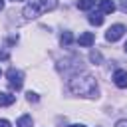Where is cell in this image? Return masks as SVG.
Segmentation results:
<instances>
[{"mask_svg": "<svg viewBox=\"0 0 127 127\" xmlns=\"http://www.w3.org/2000/svg\"><path fill=\"white\" fill-rule=\"evenodd\" d=\"M73 42V36H71V32H64L62 36H60V44L62 46H69Z\"/></svg>", "mask_w": 127, "mask_h": 127, "instance_id": "obj_11", "label": "cell"}, {"mask_svg": "<svg viewBox=\"0 0 127 127\" xmlns=\"http://www.w3.org/2000/svg\"><path fill=\"white\" fill-rule=\"evenodd\" d=\"M123 48H125V52H127V42H125V46H123Z\"/></svg>", "mask_w": 127, "mask_h": 127, "instance_id": "obj_21", "label": "cell"}, {"mask_svg": "<svg viewBox=\"0 0 127 127\" xmlns=\"http://www.w3.org/2000/svg\"><path fill=\"white\" fill-rule=\"evenodd\" d=\"M95 6V0H77V8L79 10H89Z\"/></svg>", "mask_w": 127, "mask_h": 127, "instance_id": "obj_12", "label": "cell"}, {"mask_svg": "<svg viewBox=\"0 0 127 127\" xmlns=\"http://www.w3.org/2000/svg\"><path fill=\"white\" fill-rule=\"evenodd\" d=\"M93 42H95V36H93L91 32H83V34H79V38H77V44H79L81 48H89V46H93Z\"/></svg>", "mask_w": 127, "mask_h": 127, "instance_id": "obj_5", "label": "cell"}, {"mask_svg": "<svg viewBox=\"0 0 127 127\" xmlns=\"http://www.w3.org/2000/svg\"><path fill=\"white\" fill-rule=\"evenodd\" d=\"M115 127H127V119H119V121L115 123Z\"/></svg>", "mask_w": 127, "mask_h": 127, "instance_id": "obj_15", "label": "cell"}, {"mask_svg": "<svg viewBox=\"0 0 127 127\" xmlns=\"http://www.w3.org/2000/svg\"><path fill=\"white\" fill-rule=\"evenodd\" d=\"M2 8H4V0H0V10H2Z\"/></svg>", "mask_w": 127, "mask_h": 127, "instance_id": "obj_20", "label": "cell"}, {"mask_svg": "<svg viewBox=\"0 0 127 127\" xmlns=\"http://www.w3.org/2000/svg\"><path fill=\"white\" fill-rule=\"evenodd\" d=\"M32 125H34V121H32L30 115H22V117L16 121V127H32Z\"/></svg>", "mask_w": 127, "mask_h": 127, "instance_id": "obj_10", "label": "cell"}, {"mask_svg": "<svg viewBox=\"0 0 127 127\" xmlns=\"http://www.w3.org/2000/svg\"><path fill=\"white\" fill-rule=\"evenodd\" d=\"M115 10V2L113 0H99V12L101 14H111Z\"/></svg>", "mask_w": 127, "mask_h": 127, "instance_id": "obj_7", "label": "cell"}, {"mask_svg": "<svg viewBox=\"0 0 127 127\" xmlns=\"http://www.w3.org/2000/svg\"><path fill=\"white\" fill-rule=\"evenodd\" d=\"M12 2H22V0H12Z\"/></svg>", "mask_w": 127, "mask_h": 127, "instance_id": "obj_22", "label": "cell"}, {"mask_svg": "<svg viewBox=\"0 0 127 127\" xmlns=\"http://www.w3.org/2000/svg\"><path fill=\"white\" fill-rule=\"evenodd\" d=\"M87 20H89V24H93V26H101V24H103V16H101V12H91Z\"/></svg>", "mask_w": 127, "mask_h": 127, "instance_id": "obj_9", "label": "cell"}, {"mask_svg": "<svg viewBox=\"0 0 127 127\" xmlns=\"http://www.w3.org/2000/svg\"><path fill=\"white\" fill-rule=\"evenodd\" d=\"M69 89L75 95H83V97H95L97 95V81L91 73H77L69 79Z\"/></svg>", "mask_w": 127, "mask_h": 127, "instance_id": "obj_1", "label": "cell"}, {"mask_svg": "<svg viewBox=\"0 0 127 127\" xmlns=\"http://www.w3.org/2000/svg\"><path fill=\"white\" fill-rule=\"evenodd\" d=\"M6 77H8V83H10V87L12 89H22V85H24V73L20 71V69H16V67H12V69H8V73H6Z\"/></svg>", "mask_w": 127, "mask_h": 127, "instance_id": "obj_3", "label": "cell"}, {"mask_svg": "<svg viewBox=\"0 0 127 127\" xmlns=\"http://www.w3.org/2000/svg\"><path fill=\"white\" fill-rule=\"evenodd\" d=\"M0 60H8V52H0Z\"/></svg>", "mask_w": 127, "mask_h": 127, "instance_id": "obj_18", "label": "cell"}, {"mask_svg": "<svg viewBox=\"0 0 127 127\" xmlns=\"http://www.w3.org/2000/svg\"><path fill=\"white\" fill-rule=\"evenodd\" d=\"M14 101H16V97H14V95H10V93H6V91H0V105H2V107L12 105Z\"/></svg>", "mask_w": 127, "mask_h": 127, "instance_id": "obj_8", "label": "cell"}, {"mask_svg": "<svg viewBox=\"0 0 127 127\" xmlns=\"http://www.w3.org/2000/svg\"><path fill=\"white\" fill-rule=\"evenodd\" d=\"M0 75H2V71H0Z\"/></svg>", "mask_w": 127, "mask_h": 127, "instance_id": "obj_23", "label": "cell"}, {"mask_svg": "<svg viewBox=\"0 0 127 127\" xmlns=\"http://www.w3.org/2000/svg\"><path fill=\"white\" fill-rule=\"evenodd\" d=\"M123 34H125V26H123V24H113V26L105 32V40H107V42H117Z\"/></svg>", "mask_w": 127, "mask_h": 127, "instance_id": "obj_4", "label": "cell"}, {"mask_svg": "<svg viewBox=\"0 0 127 127\" xmlns=\"http://www.w3.org/2000/svg\"><path fill=\"white\" fill-rule=\"evenodd\" d=\"M0 127H12L8 119H0Z\"/></svg>", "mask_w": 127, "mask_h": 127, "instance_id": "obj_17", "label": "cell"}, {"mask_svg": "<svg viewBox=\"0 0 127 127\" xmlns=\"http://www.w3.org/2000/svg\"><path fill=\"white\" fill-rule=\"evenodd\" d=\"M26 99H28V101H32V103H36V101H40V97H38V95H36L34 91H28V93H26Z\"/></svg>", "mask_w": 127, "mask_h": 127, "instance_id": "obj_14", "label": "cell"}, {"mask_svg": "<svg viewBox=\"0 0 127 127\" xmlns=\"http://www.w3.org/2000/svg\"><path fill=\"white\" fill-rule=\"evenodd\" d=\"M69 127H85V125H77V123H75V125H69Z\"/></svg>", "mask_w": 127, "mask_h": 127, "instance_id": "obj_19", "label": "cell"}, {"mask_svg": "<svg viewBox=\"0 0 127 127\" xmlns=\"http://www.w3.org/2000/svg\"><path fill=\"white\" fill-rule=\"evenodd\" d=\"M113 83L117 87H127V71L125 69H117L113 73Z\"/></svg>", "mask_w": 127, "mask_h": 127, "instance_id": "obj_6", "label": "cell"}, {"mask_svg": "<svg viewBox=\"0 0 127 127\" xmlns=\"http://www.w3.org/2000/svg\"><path fill=\"white\" fill-rule=\"evenodd\" d=\"M89 60L95 62V64H101V54H99V52H91V54H89Z\"/></svg>", "mask_w": 127, "mask_h": 127, "instance_id": "obj_13", "label": "cell"}, {"mask_svg": "<svg viewBox=\"0 0 127 127\" xmlns=\"http://www.w3.org/2000/svg\"><path fill=\"white\" fill-rule=\"evenodd\" d=\"M56 6H58V0H30L24 6L22 14H24L26 20H34V18L46 14V12H52Z\"/></svg>", "mask_w": 127, "mask_h": 127, "instance_id": "obj_2", "label": "cell"}, {"mask_svg": "<svg viewBox=\"0 0 127 127\" xmlns=\"http://www.w3.org/2000/svg\"><path fill=\"white\" fill-rule=\"evenodd\" d=\"M119 8H121L123 12H127V0H121V2H119Z\"/></svg>", "mask_w": 127, "mask_h": 127, "instance_id": "obj_16", "label": "cell"}]
</instances>
